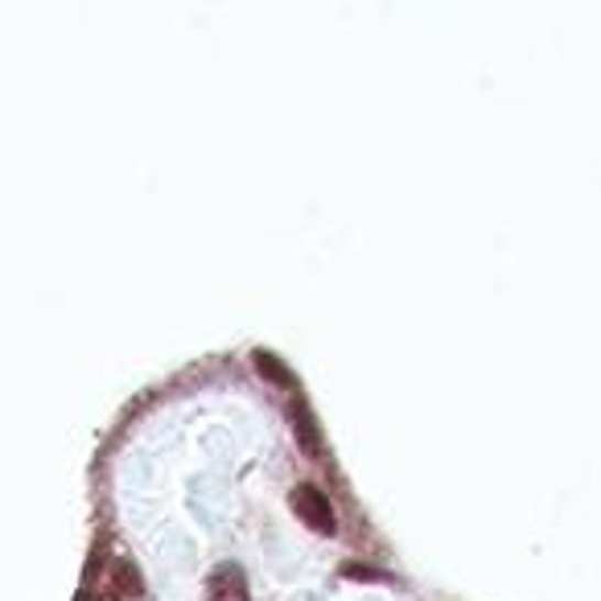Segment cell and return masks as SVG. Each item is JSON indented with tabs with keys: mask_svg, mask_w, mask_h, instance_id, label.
<instances>
[{
	"mask_svg": "<svg viewBox=\"0 0 601 601\" xmlns=\"http://www.w3.org/2000/svg\"><path fill=\"white\" fill-rule=\"evenodd\" d=\"M75 601H458L400 565L297 371L248 342L99 433Z\"/></svg>",
	"mask_w": 601,
	"mask_h": 601,
	"instance_id": "cell-1",
	"label": "cell"
}]
</instances>
